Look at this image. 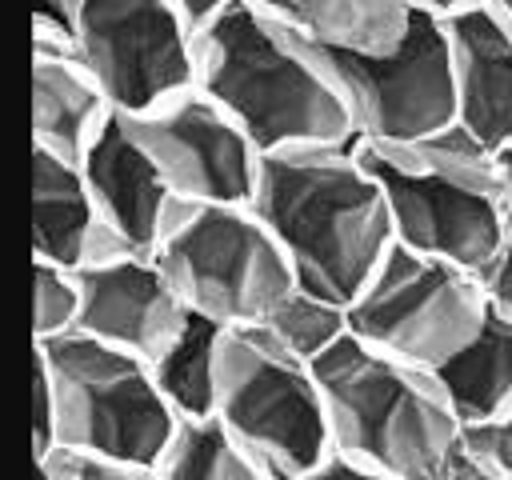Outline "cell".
Segmentation results:
<instances>
[{
    "instance_id": "cell-1",
    "label": "cell",
    "mask_w": 512,
    "mask_h": 480,
    "mask_svg": "<svg viewBox=\"0 0 512 480\" xmlns=\"http://www.w3.org/2000/svg\"><path fill=\"white\" fill-rule=\"evenodd\" d=\"M252 208L288 252L296 284L344 304L396 244L384 188L356 140L264 152Z\"/></svg>"
},
{
    "instance_id": "cell-2",
    "label": "cell",
    "mask_w": 512,
    "mask_h": 480,
    "mask_svg": "<svg viewBox=\"0 0 512 480\" xmlns=\"http://www.w3.org/2000/svg\"><path fill=\"white\" fill-rule=\"evenodd\" d=\"M196 84L260 152L356 140L340 92L304 40L280 16L244 0H232L196 32Z\"/></svg>"
},
{
    "instance_id": "cell-3",
    "label": "cell",
    "mask_w": 512,
    "mask_h": 480,
    "mask_svg": "<svg viewBox=\"0 0 512 480\" xmlns=\"http://www.w3.org/2000/svg\"><path fill=\"white\" fill-rule=\"evenodd\" d=\"M312 368L324 388L332 444L360 456L372 480H432L464 428L432 368L388 356L352 332L320 352Z\"/></svg>"
},
{
    "instance_id": "cell-4",
    "label": "cell",
    "mask_w": 512,
    "mask_h": 480,
    "mask_svg": "<svg viewBox=\"0 0 512 480\" xmlns=\"http://www.w3.org/2000/svg\"><path fill=\"white\" fill-rule=\"evenodd\" d=\"M216 412L248 444L268 480H308L332 444L324 388L268 324L224 328L216 352Z\"/></svg>"
},
{
    "instance_id": "cell-5",
    "label": "cell",
    "mask_w": 512,
    "mask_h": 480,
    "mask_svg": "<svg viewBox=\"0 0 512 480\" xmlns=\"http://www.w3.org/2000/svg\"><path fill=\"white\" fill-rule=\"evenodd\" d=\"M152 256L184 304L224 328L260 324L296 288L288 252L252 204H196L176 196Z\"/></svg>"
},
{
    "instance_id": "cell-6",
    "label": "cell",
    "mask_w": 512,
    "mask_h": 480,
    "mask_svg": "<svg viewBox=\"0 0 512 480\" xmlns=\"http://www.w3.org/2000/svg\"><path fill=\"white\" fill-rule=\"evenodd\" d=\"M36 364L56 392L60 444L108 452L152 476L176 424V408L164 400L152 360L72 328L36 340Z\"/></svg>"
},
{
    "instance_id": "cell-7",
    "label": "cell",
    "mask_w": 512,
    "mask_h": 480,
    "mask_svg": "<svg viewBox=\"0 0 512 480\" xmlns=\"http://www.w3.org/2000/svg\"><path fill=\"white\" fill-rule=\"evenodd\" d=\"M492 308L480 272L392 244L348 304V328L364 344L420 368H440L484 324Z\"/></svg>"
},
{
    "instance_id": "cell-8",
    "label": "cell",
    "mask_w": 512,
    "mask_h": 480,
    "mask_svg": "<svg viewBox=\"0 0 512 480\" xmlns=\"http://www.w3.org/2000/svg\"><path fill=\"white\" fill-rule=\"evenodd\" d=\"M304 48L340 92L360 140H420L456 120L452 40L436 12L416 8L408 36L388 52H344L312 40Z\"/></svg>"
},
{
    "instance_id": "cell-9",
    "label": "cell",
    "mask_w": 512,
    "mask_h": 480,
    "mask_svg": "<svg viewBox=\"0 0 512 480\" xmlns=\"http://www.w3.org/2000/svg\"><path fill=\"white\" fill-rule=\"evenodd\" d=\"M360 156L384 188L392 236L404 248L456 260L472 272H488L512 228V200L504 188L452 176L404 144L360 140Z\"/></svg>"
},
{
    "instance_id": "cell-10",
    "label": "cell",
    "mask_w": 512,
    "mask_h": 480,
    "mask_svg": "<svg viewBox=\"0 0 512 480\" xmlns=\"http://www.w3.org/2000/svg\"><path fill=\"white\" fill-rule=\"evenodd\" d=\"M80 60L132 116L196 84V32L168 0H72Z\"/></svg>"
},
{
    "instance_id": "cell-11",
    "label": "cell",
    "mask_w": 512,
    "mask_h": 480,
    "mask_svg": "<svg viewBox=\"0 0 512 480\" xmlns=\"http://www.w3.org/2000/svg\"><path fill=\"white\" fill-rule=\"evenodd\" d=\"M124 124L180 200L252 204L264 152L200 84L124 116Z\"/></svg>"
},
{
    "instance_id": "cell-12",
    "label": "cell",
    "mask_w": 512,
    "mask_h": 480,
    "mask_svg": "<svg viewBox=\"0 0 512 480\" xmlns=\"http://www.w3.org/2000/svg\"><path fill=\"white\" fill-rule=\"evenodd\" d=\"M80 332L156 360L188 324L192 308L152 252H116L76 268Z\"/></svg>"
},
{
    "instance_id": "cell-13",
    "label": "cell",
    "mask_w": 512,
    "mask_h": 480,
    "mask_svg": "<svg viewBox=\"0 0 512 480\" xmlns=\"http://www.w3.org/2000/svg\"><path fill=\"white\" fill-rule=\"evenodd\" d=\"M80 168H84V180L92 188L104 228L124 248L152 252L172 216L176 192L168 188L152 156L140 148V140L128 132L120 112L104 124V132L80 156Z\"/></svg>"
},
{
    "instance_id": "cell-14",
    "label": "cell",
    "mask_w": 512,
    "mask_h": 480,
    "mask_svg": "<svg viewBox=\"0 0 512 480\" xmlns=\"http://www.w3.org/2000/svg\"><path fill=\"white\" fill-rule=\"evenodd\" d=\"M456 72V120L492 152L512 144V32L480 4L444 16Z\"/></svg>"
},
{
    "instance_id": "cell-15",
    "label": "cell",
    "mask_w": 512,
    "mask_h": 480,
    "mask_svg": "<svg viewBox=\"0 0 512 480\" xmlns=\"http://www.w3.org/2000/svg\"><path fill=\"white\" fill-rule=\"evenodd\" d=\"M32 244L40 260H56L64 268L132 252L104 228L80 160L48 148H32Z\"/></svg>"
},
{
    "instance_id": "cell-16",
    "label": "cell",
    "mask_w": 512,
    "mask_h": 480,
    "mask_svg": "<svg viewBox=\"0 0 512 480\" xmlns=\"http://www.w3.org/2000/svg\"><path fill=\"white\" fill-rule=\"evenodd\" d=\"M112 116L116 104L80 56L32 52V148L80 160Z\"/></svg>"
},
{
    "instance_id": "cell-17",
    "label": "cell",
    "mask_w": 512,
    "mask_h": 480,
    "mask_svg": "<svg viewBox=\"0 0 512 480\" xmlns=\"http://www.w3.org/2000/svg\"><path fill=\"white\" fill-rule=\"evenodd\" d=\"M460 424H480L512 404V316L492 300L480 332L432 368Z\"/></svg>"
},
{
    "instance_id": "cell-18",
    "label": "cell",
    "mask_w": 512,
    "mask_h": 480,
    "mask_svg": "<svg viewBox=\"0 0 512 480\" xmlns=\"http://www.w3.org/2000/svg\"><path fill=\"white\" fill-rule=\"evenodd\" d=\"M412 0H288L280 20L320 48L388 52L412 28Z\"/></svg>"
},
{
    "instance_id": "cell-19",
    "label": "cell",
    "mask_w": 512,
    "mask_h": 480,
    "mask_svg": "<svg viewBox=\"0 0 512 480\" xmlns=\"http://www.w3.org/2000/svg\"><path fill=\"white\" fill-rule=\"evenodd\" d=\"M152 480H268L220 412L176 416Z\"/></svg>"
},
{
    "instance_id": "cell-20",
    "label": "cell",
    "mask_w": 512,
    "mask_h": 480,
    "mask_svg": "<svg viewBox=\"0 0 512 480\" xmlns=\"http://www.w3.org/2000/svg\"><path fill=\"white\" fill-rule=\"evenodd\" d=\"M224 324L192 312L180 336L152 360V376L176 416L216 412V352H220Z\"/></svg>"
},
{
    "instance_id": "cell-21",
    "label": "cell",
    "mask_w": 512,
    "mask_h": 480,
    "mask_svg": "<svg viewBox=\"0 0 512 480\" xmlns=\"http://www.w3.org/2000/svg\"><path fill=\"white\" fill-rule=\"evenodd\" d=\"M260 324L272 328V336L280 344H288L296 356L304 360H316L320 352H328L336 340H344L352 328H348V304L344 300H332V296H320L312 288H292Z\"/></svg>"
},
{
    "instance_id": "cell-22",
    "label": "cell",
    "mask_w": 512,
    "mask_h": 480,
    "mask_svg": "<svg viewBox=\"0 0 512 480\" xmlns=\"http://www.w3.org/2000/svg\"><path fill=\"white\" fill-rule=\"evenodd\" d=\"M32 276H36V320H32L36 340L72 332L80 324V276H76V268H64L56 260L36 256Z\"/></svg>"
},
{
    "instance_id": "cell-23",
    "label": "cell",
    "mask_w": 512,
    "mask_h": 480,
    "mask_svg": "<svg viewBox=\"0 0 512 480\" xmlns=\"http://www.w3.org/2000/svg\"><path fill=\"white\" fill-rule=\"evenodd\" d=\"M36 472L44 480H152L140 468L80 444H56L48 456L36 460Z\"/></svg>"
},
{
    "instance_id": "cell-24",
    "label": "cell",
    "mask_w": 512,
    "mask_h": 480,
    "mask_svg": "<svg viewBox=\"0 0 512 480\" xmlns=\"http://www.w3.org/2000/svg\"><path fill=\"white\" fill-rule=\"evenodd\" d=\"M32 52L80 56V24L72 0H32Z\"/></svg>"
},
{
    "instance_id": "cell-25",
    "label": "cell",
    "mask_w": 512,
    "mask_h": 480,
    "mask_svg": "<svg viewBox=\"0 0 512 480\" xmlns=\"http://www.w3.org/2000/svg\"><path fill=\"white\" fill-rule=\"evenodd\" d=\"M460 432L476 448V456L488 464L492 480H512V404L480 424H464Z\"/></svg>"
},
{
    "instance_id": "cell-26",
    "label": "cell",
    "mask_w": 512,
    "mask_h": 480,
    "mask_svg": "<svg viewBox=\"0 0 512 480\" xmlns=\"http://www.w3.org/2000/svg\"><path fill=\"white\" fill-rule=\"evenodd\" d=\"M60 444V412L48 372L36 364V412H32V464Z\"/></svg>"
},
{
    "instance_id": "cell-27",
    "label": "cell",
    "mask_w": 512,
    "mask_h": 480,
    "mask_svg": "<svg viewBox=\"0 0 512 480\" xmlns=\"http://www.w3.org/2000/svg\"><path fill=\"white\" fill-rule=\"evenodd\" d=\"M432 480H492V472H488V464L476 456V448H472V444L464 440V432H460V436L452 440V448L440 456Z\"/></svg>"
},
{
    "instance_id": "cell-28",
    "label": "cell",
    "mask_w": 512,
    "mask_h": 480,
    "mask_svg": "<svg viewBox=\"0 0 512 480\" xmlns=\"http://www.w3.org/2000/svg\"><path fill=\"white\" fill-rule=\"evenodd\" d=\"M484 284H488V296H492V300L512 316V228H508V240H504L500 256L488 264Z\"/></svg>"
},
{
    "instance_id": "cell-29",
    "label": "cell",
    "mask_w": 512,
    "mask_h": 480,
    "mask_svg": "<svg viewBox=\"0 0 512 480\" xmlns=\"http://www.w3.org/2000/svg\"><path fill=\"white\" fill-rule=\"evenodd\" d=\"M168 4L188 20V28H192V32H200V28H204L208 20H216L232 0H168Z\"/></svg>"
},
{
    "instance_id": "cell-30",
    "label": "cell",
    "mask_w": 512,
    "mask_h": 480,
    "mask_svg": "<svg viewBox=\"0 0 512 480\" xmlns=\"http://www.w3.org/2000/svg\"><path fill=\"white\" fill-rule=\"evenodd\" d=\"M416 8H424V12H436V16H452L456 8H464V4H472V0H412Z\"/></svg>"
},
{
    "instance_id": "cell-31",
    "label": "cell",
    "mask_w": 512,
    "mask_h": 480,
    "mask_svg": "<svg viewBox=\"0 0 512 480\" xmlns=\"http://www.w3.org/2000/svg\"><path fill=\"white\" fill-rule=\"evenodd\" d=\"M496 168H500V184H504V192H508V200H512V144H504V148L496 152Z\"/></svg>"
},
{
    "instance_id": "cell-32",
    "label": "cell",
    "mask_w": 512,
    "mask_h": 480,
    "mask_svg": "<svg viewBox=\"0 0 512 480\" xmlns=\"http://www.w3.org/2000/svg\"><path fill=\"white\" fill-rule=\"evenodd\" d=\"M480 4H484V8H488V12H492V16L512 32V0H480Z\"/></svg>"
},
{
    "instance_id": "cell-33",
    "label": "cell",
    "mask_w": 512,
    "mask_h": 480,
    "mask_svg": "<svg viewBox=\"0 0 512 480\" xmlns=\"http://www.w3.org/2000/svg\"><path fill=\"white\" fill-rule=\"evenodd\" d=\"M244 4H252V8H260V12H272V16H280L288 0H244Z\"/></svg>"
}]
</instances>
